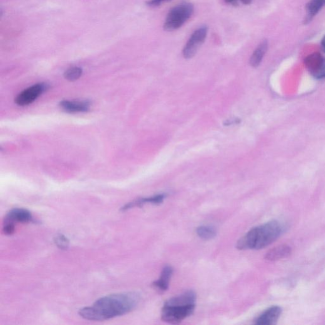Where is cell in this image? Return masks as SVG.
I'll return each mask as SVG.
<instances>
[{"label":"cell","mask_w":325,"mask_h":325,"mask_svg":"<svg viewBox=\"0 0 325 325\" xmlns=\"http://www.w3.org/2000/svg\"><path fill=\"white\" fill-rule=\"evenodd\" d=\"M324 59L321 54L314 53L306 57L305 59V64L309 72L312 74L319 68Z\"/></svg>","instance_id":"obj_14"},{"label":"cell","mask_w":325,"mask_h":325,"mask_svg":"<svg viewBox=\"0 0 325 325\" xmlns=\"http://www.w3.org/2000/svg\"><path fill=\"white\" fill-rule=\"evenodd\" d=\"M50 88L49 84L42 83L34 85L25 89L15 99V102L18 106H24L32 103L37 97Z\"/></svg>","instance_id":"obj_6"},{"label":"cell","mask_w":325,"mask_h":325,"mask_svg":"<svg viewBox=\"0 0 325 325\" xmlns=\"http://www.w3.org/2000/svg\"><path fill=\"white\" fill-rule=\"evenodd\" d=\"M197 236L204 240H210L216 236V229L214 227L210 226H202L197 227L196 229Z\"/></svg>","instance_id":"obj_16"},{"label":"cell","mask_w":325,"mask_h":325,"mask_svg":"<svg viewBox=\"0 0 325 325\" xmlns=\"http://www.w3.org/2000/svg\"><path fill=\"white\" fill-rule=\"evenodd\" d=\"M167 1V0H149L148 2H146L147 6L151 7H156L158 6L159 5L161 4L162 2Z\"/></svg>","instance_id":"obj_21"},{"label":"cell","mask_w":325,"mask_h":325,"mask_svg":"<svg viewBox=\"0 0 325 325\" xmlns=\"http://www.w3.org/2000/svg\"><path fill=\"white\" fill-rule=\"evenodd\" d=\"M82 69L80 67H74L67 69L64 72V77L67 80L71 82L76 81L77 79L79 78L82 76Z\"/></svg>","instance_id":"obj_17"},{"label":"cell","mask_w":325,"mask_h":325,"mask_svg":"<svg viewBox=\"0 0 325 325\" xmlns=\"http://www.w3.org/2000/svg\"><path fill=\"white\" fill-rule=\"evenodd\" d=\"M267 50H268V42L267 40H264L257 47L250 59V64L252 67H257L259 66Z\"/></svg>","instance_id":"obj_13"},{"label":"cell","mask_w":325,"mask_h":325,"mask_svg":"<svg viewBox=\"0 0 325 325\" xmlns=\"http://www.w3.org/2000/svg\"><path fill=\"white\" fill-rule=\"evenodd\" d=\"M193 12V5L190 3H182L174 7L167 15L164 29L172 31L180 28L191 17Z\"/></svg>","instance_id":"obj_4"},{"label":"cell","mask_w":325,"mask_h":325,"mask_svg":"<svg viewBox=\"0 0 325 325\" xmlns=\"http://www.w3.org/2000/svg\"><path fill=\"white\" fill-rule=\"evenodd\" d=\"M139 300L135 292L109 295L97 300L93 306L80 309L79 315L86 319L104 321L133 311Z\"/></svg>","instance_id":"obj_1"},{"label":"cell","mask_w":325,"mask_h":325,"mask_svg":"<svg viewBox=\"0 0 325 325\" xmlns=\"http://www.w3.org/2000/svg\"><path fill=\"white\" fill-rule=\"evenodd\" d=\"M325 5V0H311L306 6L307 16L306 21H311Z\"/></svg>","instance_id":"obj_15"},{"label":"cell","mask_w":325,"mask_h":325,"mask_svg":"<svg viewBox=\"0 0 325 325\" xmlns=\"http://www.w3.org/2000/svg\"><path fill=\"white\" fill-rule=\"evenodd\" d=\"M59 105L64 111L72 113L87 112L91 107V102L89 101H69L64 100L60 102Z\"/></svg>","instance_id":"obj_8"},{"label":"cell","mask_w":325,"mask_h":325,"mask_svg":"<svg viewBox=\"0 0 325 325\" xmlns=\"http://www.w3.org/2000/svg\"><path fill=\"white\" fill-rule=\"evenodd\" d=\"M282 232L279 222L272 221L254 227L237 242L236 248L244 250H260L265 248L278 238Z\"/></svg>","instance_id":"obj_2"},{"label":"cell","mask_w":325,"mask_h":325,"mask_svg":"<svg viewBox=\"0 0 325 325\" xmlns=\"http://www.w3.org/2000/svg\"><path fill=\"white\" fill-rule=\"evenodd\" d=\"M315 78L317 79H324L325 78V59L322 62L321 66L317 71L312 74Z\"/></svg>","instance_id":"obj_19"},{"label":"cell","mask_w":325,"mask_h":325,"mask_svg":"<svg viewBox=\"0 0 325 325\" xmlns=\"http://www.w3.org/2000/svg\"><path fill=\"white\" fill-rule=\"evenodd\" d=\"M292 253V249L288 246H280L275 247L269 251L266 255L265 258L268 261H277V260L286 258Z\"/></svg>","instance_id":"obj_11"},{"label":"cell","mask_w":325,"mask_h":325,"mask_svg":"<svg viewBox=\"0 0 325 325\" xmlns=\"http://www.w3.org/2000/svg\"><path fill=\"white\" fill-rule=\"evenodd\" d=\"M321 46L322 50H323L324 52H325V35L323 37H322V39L321 40Z\"/></svg>","instance_id":"obj_22"},{"label":"cell","mask_w":325,"mask_h":325,"mask_svg":"<svg viewBox=\"0 0 325 325\" xmlns=\"http://www.w3.org/2000/svg\"><path fill=\"white\" fill-rule=\"evenodd\" d=\"M241 1L245 5H249L252 3V0H241Z\"/></svg>","instance_id":"obj_23"},{"label":"cell","mask_w":325,"mask_h":325,"mask_svg":"<svg viewBox=\"0 0 325 325\" xmlns=\"http://www.w3.org/2000/svg\"><path fill=\"white\" fill-rule=\"evenodd\" d=\"M55 243L60 249L66 250L68 248L69 242L68 239L64 235L59 234L55 237Z\"/></svg>","instance_id":"obj_18"},{"label":"cell","mask_w":325,"mask_h":325,"mask_svg":"<svg viewBox=\"0 0 325 325\" xmlns=\"http://www.w3.org/2000/svg\"><path fill=\"white\" fill-rule=\"evenodd\" d=\"M196 295L189 291L169 299L165 303L161 311L162 321L171 324H178L194 311Z\"/></svg>","instance_id":"obj_3"},{"label":"cell","mask_w":325,"mask_h":325,"mask_svg":"<svg viewBox=\"0 0 325 325\" xmlns=\"http://www.w3.org/2000/svg\"><path fill=\"white\" fill-rule=\"evenodd\" d=\"M6 219L7 221L22 222V223H27V222H33V217L31 212L24 209H14L11 210L7 215Z\"/></svg>","instance_id":"obj_9"},{"label":"cell","mask_w":325,"mask_h":325,"mask_svg":"<svg viewBox=\"0 0 325 325\" xmlns=\"http://www.w3.org/2000/svg\"><path fill=\"white\" fill-rule=\"evenodd\" d=\"M172 274H173V269L171 266L165 267L162 270L159 278L152 283V286L160 292H166L169 289Z\"/></svg>","instance_id":"obj_10"},{"label":"cell","mask_w":325,"mask_h":325,"mask_svg":"<svg viewBox=\"0 0 325 325\" xmlns=\"http://www.w3.org/2000/svg\"><path fill=\"white\" fill-rule=\"evenodd\" d=\"M236 0H226V2H227V3H230V4H234L235 2H236Z\"/></svg>","instance_id":"obj_24"},{"label":"cell","mask_w":325,"mask_h":325,"mask_svg":"<svg viewBox=\"0 0 325 325\" xmlns=\"http://www.w3.org/2000/svg\"><path fill=\"white\" fill-rule=\"evenodd\" d=\"M281 312V307L278 306L270 307L257 319L256 324L259 325L275 324L278 320Z\"/></svg>","instance_id":"obj_7"},{"label":"cell","mask_w":325,"mask_h":325,"mask_svg":"<svg viewBox=\"0 0 325 325\" xmlns=\"http://www.w3.org/2000/svg\"><path fill=\"white\" fill-rule=\"evenodd\" d=\"M4 230L5 233L7 235L13 234L15 230L14 225L12 222L11 223L9 222L8 224L5 226Z\"/></svg>","instance_id":"obj_20"},{"label":"cell","mask_w":325,"mask_h":325,"mask_svg":"<svg viewBox=\"0 0 325 325\" xmlns=\"http://www.w3.org/2000/svg\"><path fill=\"white\" fill-rule=\"evenodd\" d=\"M208 27H200L195 31L187 42L183 49V56L186 59H191L195 56L206 39Z\"/></svg>","instance_id":"obj_5"},{"label":"cell","mask_w":325,"mask_h":325,"mask_svg":"<svg viewBox=\"0 0 325 325\" xmlns=\"http://www.w3.org/2000/svg\"><path fill=\"white\" fill-rule=\"evenodd\" d=\"M165 194H157L156 196L144 197V198H141L136 200V201L129 202V204L126 205L123 208H121V211H127L130 209L134 208L135 207H141L144 204H161L165 199Z\"/></svg>","instance_id":"obj_12"}]
</instances>
